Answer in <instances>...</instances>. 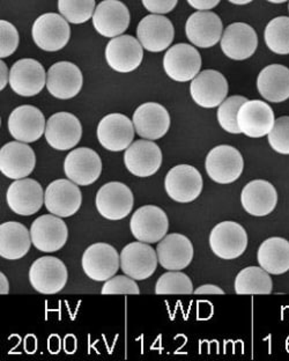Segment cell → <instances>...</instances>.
Returning a JSON list of instances; mask_svg holds the SVG:
<instances>
[{
    "mask_svg": "<svg viewBox=\"0 0 289 361\" xmlns=\"http://www.w3.org/2000/svg\"><path fill=\"white\" fill-rule=\"evenodd\" d=\"M102 294H140V290L133 278L129 276H113L102 287Z\"/></svg>",
    "mask_w": 289,
    "mask_h": 361,
    "instance_id": "obj_42",
    "label": "cell"
},
{
    "mask_svg": "<svg viewBox=\"0 0 289 361\" xmlns=\"http://www.w3.org/2000/svg\"><path fill=\"white\" fill-rule=\"evenodd\" d=\"M274 123L273 110L263 101H247L238 111V128L250 138H262L269 135L273 129Z\"/></svg>",
    "mask_w": 289,
    "mask_h": 361,
    "instance_id": "obj_24",
    "label": "cell"
},
{
    "mask_svg": "<svg viewBox=\"0 0 289 361\" xmlns=\"http://www.w3.org/2000/svg\"><path fill=\"white\" fill-rule=\"evenodd\" d=\"M257 45V34L247 23H231L222 35V51L228 59L234 61L250 59L256 51Z\"/></svg>",
    "mask_w": 289,
    "mask_h": 361,
    "instance_id": "obj_29",
    "label": "cell"
},
{
    "mask_svg": "<svg viewBox=\"0 0 289 361\" xmlns=\"http://www.w3.org/2000/svg\"><path fill=\"white\" fill-rule=\"evenodd\" d=\"M241 203L251 216H269L276 209L278 192L273 184L267 180H251L242 190Z\"/></svg>",
    "mask_w": 289,
    "mask_h": 361,
    "instance_id": "obj_31",
    "label": "cell"
},
{
    "mask_svg": "<svg viewBox=\"0 0 289 361\" xmlns=\"http://www.w3.org/2000/svg\"><path fill=\"white\" fill-rule=\"evenodd\" d=\"M202 174L197 168L190 165H178L168 171L164 188L168 196L177 203H191L202 191Z\"/></svg>",
    "mask_w": 289,
    "mask_h": 361,
    "instance_id": "obj_5",
    "label": "cell"
},
{
    "mask_svg": "<svg viewBox=\"0 0 289 361\" xmlns=\"http://www.w3.org/2000/svg\"><path fill=\"white\" fill-rule=\"evenodd\" d=\"M135 124L123 114H109L97 126V139L104 149L122 152L129 149L135 139Z\"/></svg>",
    "mask_w": 289,
    "mask_h": 361,
    "instance_id": "obj_12",
    "label": "cell"
},
{
    "mask_svg": "<svg viewBox=\"0 0 289 361\" xmlns=\"http://www.w3.org/2000/svg\"><path fill=\"white\" fill-rule=\"evenodd\" d=\"M47 85V75L42 64L35 59L16 61L10 71V86L21 97H35Z\"/></svg>",
    "mask_w": 289,
    "mask_h": 361,
    "instance_id": "obj_22",
    "label": "cell"
},
{
    "mask_svg": "<svg viewBox=\"0 0 289 361\" xmlns=\"http://www.w3.org/2000/svg\"><path fill=\"white\" fill-rule=\"evenodd\" d=\"M222 21L218 14L199 11L187 19L185 25L190 42L199 48H212L222 39Z\"/></svg>",
    "mask_w": 289,
    "mask_h": 361,
    "instance_id": "obj_30",
    "label": "cell"
},
{
    "mask_svg": "<svg viewBox=\"0 0 289 361\" xmlns=\"http://www.w3.org/2000/svg\"><path fill=\"white\" fill-rule=\"evenodd\" d=\"M137 36L147 51L161 52L171 47L175 30L171 20L166 16L151 14L139 23Z\"/></svg>",
    "mask_w": 289,
    "mask_h": 361,
    "instance_id": "obj_27",
    "label": "cell"
},
{
    "mask_svg": "<svg viewBox=\"0 0 289 361\" xmlns=\"http://www.w3.org/2000/svg\"><path fill=\"white\" fill-rule=\"evenodd\" d=\"M247 97L234 95L223 101L218 109L219 124L222 129L233 135H240L241 130L238 128V115L241 106L247 102Z\"/></svg>",
    "mask_w": 289,
    "mask_h": 361,
    "instance_id": "obj_38",
    "label": "cell"
},
{
    "mask_svg": "<svg viewBox=\"0 0 289 361\" xmlns=\"http://www.w3.org/2000/svg\"><path fill=\"white\" fill-rule=\"evenodd\" d=\"M93 25L100 35L117 37L129 28V10L119 0H103L95 8Z\"/></svg>",
    "mask_w": 289,
    "mask_h": 361,
    "instance_id": "obj_25",
    "label": "cell"
},
{
    "mask_svg": "<svg viewBox=\"0 0 289 361\" xmlns=\"http://www.w3.org/2000/svg\"><path fill=\"white\" fill-rule=\"evenodd\" d=\"M162 151L153 140L142 139L132 142L124 154L128 171L138 178H149L158 173L162 166Z\"/></svg>",
    "mask_w": 289,
    "mask_h": 361,
    "instance_id": "obj_14",
    "label": "cell"
},
{
    "mask_svg": "<svg viewBox=\"0 0 289 361\" xmlns=\"http://www.w3.org/2000/svg\"><path fill=\"white\" fill-rule=\"evenodd\" d=\"M193 101L202 108H216L226 100L228 82L220 72L205 70L200 72L190 85Z\"/></svg>",
    "mask_w": 289,
    "mask_h": 361,
    "instance_id": "obj_19",
    "label": "cell"
},
{
    "mask_svg": "<svg viewBox=\"0 0 289 361\" xmlns=\"http://www.w3.org/2000/svg\"><path fill=\"white\" fill-rule=\"evenodd\" d=\"M164 68L173 80L187 82L199 75L202 57L195 47L180 43L168 49L164 55Z\"/></svg>",
    "mask_w": 289,
    "mask_h": 361,
    "instance_id": "obj_9",
    "label": "cell"
},
{
    "mask_svg": "<svg viewBox=\"0 0 289 361\" xmlns=\"http://www.w3.org/2000/svg\"><path fill=\"white\" fill-rule=\"evenodd\" d=\"M30 231L18 221H7L0 225V256L16 261L28 254L32 245Z\"/></svg>",
    "mask_w": 289,
    "mask_h": 361,
    "instance_id": "obj_32",
    "label": "cell"
},
{
    "mask_svg": "<svg viewBox=\"0 0 289 361\" xmlns=\"http://www.w3.org/2000/svg\"><path fill=\"white\" fill-rule=\"evenodd\" d=\"M45 139L52 149L68 151L74 149L82 137L80 121L73 114L57 113L47 121Z\"/></svg>",
    "mask_w": 289,
    "mask_h": 361,
    "instance_id": "obj_16",
    "label": "cell"
},
{
    "mask_svg": "<svg viewBox=\"0 0 289 361\" xmlns=\"http://www.w3.org/2000/svg\"><path fill=\"white\" fill-rule=\"evenodd\" d=\"M142 43L131 35L113 37L106 48V63L119 73L135 71L142 64L144 51Z\"/></svg>",
    "mask_w": 289,
    "mask_h": 361,
    "instance_id": "obj_17",
    "label": "cell"
},
{
    "mask_svg": "<svg viewBox=\"0 0 289 361\" xmlns=\"http://www.w3.org/2000/svg\"><path fill=\"white\" fill-rule=\"evenodd\" d=\"M271 147L280 154H289V116L276 120L273 129L267 135Z\"/></svg>",
    "mask_w": 289,
    "mask_h": 361,
    "instance_id": "obj_40",
    "label": "cell"
},
{
    "mask_svg": "<svg viewBox=\"0 0 289 361\" xmlns=\"http://www.w3.org/2000/svg\"><path fill=\"white\" fill-rule=\"evenodd\" d=\"M209 245L219 258L227 261L236 259L247 250V234L240 224L222 221L212 229Z\"/></svg>",
    "mask_w": 289,
    "mask_h": 361,
    "instance_id": "obj_8",
    "label": "cell"
},
{
    "mask_svg": "<svg viewBox=\"0 0 289 361\" xmlns=\"http://www.w3.org/2000/svg\"><path fill=\"white\" fill-rule=\"evenodd\" d=\"M159 263L164 269L169 271H180L187 268L192 262V242L187 236L173 233L164 236L156 247Z\"/></svg>",
    "mask_w": 289,
    "mask_h": 361,
    "instance_id": "obj_28",
    "label": "cell"
},
{
    "mask_svg": "<svg viewBox=\"0 0 289 361\" xmlns=\"http://www.w3.org/2000/svg\"><path fill=\"white\" fill-rule=\"evenodd\" d=\"M81 265L92 281H106L113 278L121 267V255L113 245L99 242L85 250Z\"/></svg>",
    "mask_w": 289,
    "mask_h": 361,
    "instance_id": "obj_4",
    "label": "cell"
},
{
    "mask_svg": "<svg viewBox=\"0 0 289 361\" xmlns=\"http://www.w3.org/2000/svg\"><path fill=\"white\" fill-rule=\"evenodd\" d=\"M193 284L189 276L180 271H169L162 274L155 285L156 294H192Z\"/></svg>",
    "mask_w": 289,
    "mask_h": 361,
    "instance_id": "obj_39",
    "label": "cell"
},
{
    "mask_svg": "<svg viewBox=\"0 0 289 361\" xmlns=\"http://www.w3.org/2000/svg\"><path fill=\"white\" fill-rule=\"evenodd\" d=\"M6 200L8 207L16 214L32 216L44 204L42 185L32 178L16 180L7 190Z\"/></svg>",
    "mask_w": 289,
    "mask_h": 361,
    "instance_id": "obj_20",
    "label": "cell"
},
{
    "mask_svg": "<svg viewBox=\"0 0 289 361\" xmlns=\"http://www.w3.org/2000/svg\"><path fill=\"white\" fill-rule=\"evenodd\" d=\"M158 254L144 242H132L121 252V269L135 281H144L158 268Z\"/></svg>",
    "mask_w": 289,
    "mask_h": 361,
    "instance_id": "obj_10",
    "label": "cell"
},
{
    "mask_svg": "<svg viewBox=\"0 0 289 361\" xmlns=\"http://www.w3.org/2000/svg\"><path fill=\"white\" fill-rule=\"evenodd\" d=\"M206 173L219 184H230L241 176L245 160L233 146L219 145L206 157Z\"/></svg>",
    "mask_w": 289,
    "mask_h": 361,
    "instance_id": "obj_1",
    "label": "cell"
},
{
    "mask_svg": "<svg viewBox=\"0 0 289 361\" xmlns=\"http://www.w3.org/2000/svg\"><path fill=\"white\" fill-rule=\"evenodd\" d=\"M187 3L195 10L209 11L218 6L220 0H187Z\"/></svg>",
    "mask_w": 289,
    "mask_h": 361,
    "instance_id": "obj_44",
    "label": "cell"
},
{
    "mask_svg": "<svg viewBox=\"0 0 289 361\" xmlns=\"http://www.w3.org/2000/svg\"><path fill=\"white\" fill-rule=\"evenodd\" d=\"M0 70H1V80H0V90H3L6 87L7 84H10V73L7 70V66L4 61L0 63Z\"/></svg>",
    "mask_w": 289,
    "mask_h": 361,
    "instance_id": "obj_46",
    "label": "cell"
},
{
    "mask_svg": "<svg viewBox=\"0 0 289 361\" xmlns=\"http://www.w3.org/2000/svg\"><path fill=\"white\" fill-rule=\"evenodd\" d=\"M229 3L235 4V5H247L251 3L252 0H228Z\"/></svg>",
    "mask_w": 289,
    "mask_h": 361,
    "instance_id": "obj_48",
    "label": "cell"
},
{
    "mask_svg": "<svg viewBox=\"0 0 289 361\" xmlns=\"http://www.w3.org/2000/svg\"><path fill=\"white\" fill-rule=\"evenodd\" d=\"M64 171L68 180L78 185H90L99 180L102 173L100 155L88 147L73 149L65 159Z\"/></svg>",
    "mask_w": 289,
    "mask_h": 361,
    "instance_id": "obj_15",
    "label": "cell"
},
{
    "mask_svg": "<svg viewBox=\"0 0 289 361\" xmlns=\"http://www.w3.org/2000/svg\"><path fill=\"white\" fill-rule=\"evenodd\" d=\"M267 1H270V3L273 4H283L285 3V1H287V0H267Z\"/></svg>",
    "mask_w": 289,
    "mask_h": 361,
    "instance_id": "obj_49",
    "label": "cell"
},
{
    "mask_svg": "<svg viewBox=\"0 0 289 361\" xmlns=\"http://www.w3.org/2000/svg\"><path fill=\"white\" fill-rule=\"evenodd\" d=\"M8 293H10V284H8L6 276L1 272L0 274V294L5 295Z\"/></svg>",
    "mask_w": 289,
    "mask_h": 361,
    "instance_id": "obj_47",
    "label": "cell"
},
{
    "mask_svg": "<svg viewBox=\"0 0 289 361\" xmlns=\"http://www.w3.org/2000/svg\"><path fill=\"white\" fill-rule=\"evenodd\" d=\"M82 194L78 184L71 180H56L49 184L44 192V205L49 212L68 218L80 209Z\"/></svg>",
    "mask_w": 289,
    "mask_h": 361,
    "instance_id": "obj_13",
    "label": "cell"
},
{
    "mask_svg": "<svg viewBox=\"0 0 289 361\" xmlns=\"http://www.w3.org/2000/svg\"><path fill=\"white\" fill-rule=\"evenodd\" d=\"M258 263L271 274H286L289 270V242L283 238H270L258 249Z\"/></svg>",
    "mask_w": 289,
    "mask_h": 361,
    "instance_id": "obj_34",
    "label": "cell"
},
{
    "mask_svg": "<svg viewBox=\"0 0 289 361\" xmlns=\"http://www.w3.org/2000/svg\"><path fill=\"white\" fill-rule=\"evenodd\" d=\"M265 42L276 55H289V18L278 16L265 30Z\"/></svg>",
    "mask_w": 289,
    "mask_h": 361,
    "instance_id": "obj_36",
    "label": "cell"
},
{
    "mask_svg": "<svg viewBox=\"0 0 289 361\" xmlns=\"http://www.w3.org/2000/svg\"><path fill=\"white\" fill-rule=\"evenodd\" d=\"M19 45V32L8 21H0V57L7 59L13 55Z\"/></svg>",
    "mask_w": 289,
    "mask_h": 361,
    "instance_id": "obj_41",
    "label": "cell"
},
{
    "mask_svg": "<svg viewBox=\"0 0 289 361\" xmlns=\"http://www.w3.org/2000/svg\"><path fill=\"white\" fill-rule=\"evenodd\" d=\"M84 84L82 73L77 65L70 61H59L49 68L47 88L52 97L68 100L80 93Z\"/></svg>",
    "mask_w": 289,
    "mask_h": 361,
    "instance_id": "obj_23",
    "label": "cell"
},
{
    "mask_svg": "<svg viewBox=\"0 0 289 361\" xmlns=\"http://www.w3.org/2000/svg\"><path fill=\"white\" fill-rule=\"evenodd\" d=\"M130 228L138 241L156 243L167 235L169 220L161 207L144 205L132 214Z\"/></svg>",
    "mask_w": 289,
    "mask_h": 361,
    "instance_id": "obj_6",
    "label": "cell"
},
{
    "mask_svg": "<svg viewBox=\"0 0 289 361\" xmlns=\"http://www.w3.org/2000/svg\"><path fill=\"white\" fill-rule=\"evenodd\" d=\"M144 8L152 14L169 13L176 7L178 0H142Z\"/></svg>",
    "mask_w": 289,
    "mask_h": 361,
    "instance_id": "obj_43",
    "label": "cell"
},
{
    "mask_svg": "<svg viewBox=\"0 0 289 361\" xmlns=\"http://www.w3.org/2000/svg\"><path fill=\"white\" fill-rule=\"evenodd\" d=\"M68 272L64 262L54 256L37 258L29 270V281L34 290L42 294L61 292L68 283Z\"/></svg>",
    "mask_w": 289,
    "mask_h": 361,
    "instance_id": "obj_2",
    "label": "cell"
},
{
    "mask_svg": "<svg viewBox=\"0 0 289 361\" xmlns=\"http://www.w3.org/2000/svg\"><path fill=\"white\" fill-rule=\"evenodd\" d=\"M34 247L43 252L61 250L68 241V229L61 216L44 214L34 220L30 227Z\"/></svg>",
    "mask_w": 289,
    "mask_h": 361,
    "instance_id": "obj_11",
    "label": "cell"
},
{
    "mask_svg": "<svg viewBox=\"0 0 289 361\" xmlns=\"http://www.w3.org/2000/svg\"><path fill=\"white\" fill-rule=\"evenodd\" d=\"M272 288V278L262 267H249L243 269L235 279V292L241 295L271 294Z\"/></svg>",
    "mask_w": 289,
    "mask_h": 361,
    "instance_id": "obj_35",
    "label": "cell"
},
{
    "mask_svg": "<svg viewBox=\"0 0 289 361\" xmlns=\"http://www.w3.org/2000/svg\"><path fill=\"white\" fill-rule=\"evenodd\" d=\"M95 204L103 218L116 221L129 216L133 209L135 197L126 184L109 182L97 191Z\"/></svg>",
    "mask_w": 289,
    "mask_h": 361,
    "instance_id": "obj_7",
    "label": "cell"
},
{
    "mask_svg": "<svg viewBox=\"0 0 289 361\" xmlns=\"http://www.w3.org/2000/svg\"><path fill=\"white\" fill-rule=\"evenodd\" d=\"M32 39L44 51L55 52L64 48L71 37L68 20L56 13L39 16L32 25Z\"/></svg>",
    "mask_w": 289,
    "mask_h": 361,
    "instance_id": "obj_3",
    "label": "cell"
},
{
    "mask_svg": "<svg viewBox=\"0 0 289 361\" xmlns=\"http://www.w3.org/2000/svg\"><path fill=\"white\" fill-rule=\"evenodd\" d=\"M260 95L273 104L289 99V68L283 65H269L260 71L257 79Z\"/></svg>",
    "mask_w": 289,
    "mask_h": 361,
    "instance_id": "obj_33",
    "label": "cell"
},
{
    "mask_svg": "<svg viewBox=\"0 0 289 361\" xmlns=\"http://www.w3.org/2000/svg\"><path fill=\"white\" fill-rule=\"evenodd\" d=\"M35 166V152L26 142H7L0 149V171L11 180L26 178Z\"/></svg>",
    "mask_w": 289,
    "mask_h": 361,
    "instance_id": "obj_18",
    "label": "cell"
},
{
    "mask_svg": "<svg viewBox=\"0 0 289 361\" xmlns=\"http://www.w3.org/2000/svg\"><path fill=\"white\" fill-rule=\"evenodd\" d=\"M58 11L68 23L80 25L94 16L95 0H58Z\"/></svg>",
    "mask_w": 289,
    "mask_h": 361,
    "instance_id": "obj_37",
    "label": "cell"
},
{
    "mask_svg": "<svg viewBox=\"0 0 289 361\" xmlns=\"http://www.w3.org/2000/svg\"><path fill=\"white\" fill-rule=\"evenodd\" d=\"M195 293L196 294H225L223 290H221L220 287L216 286V285L212 284H206L202 285V286L198 287L196 290H195Z\"/></svg>",
    "mask_w": 289,
    "mask_h": 361,
    "instance_id": "obj_45",
    "label": "cell"
},
{
    "mask_svg": "<svg viewBox=\"0 0 289 361\" xmlns=\"http://www.w3.org/2000/svg\"><path fill=\"white\" fill-rule=\"evenodd\" d=\"M288 8H289V5H288Z\"/></svg>",
    "mask_w": 289,
    "mask_h": 361,
    "instance_id": "obj_50",
    "label": "cell"
},
{
    "mask_svg": "<svg viewBox=\"0 0 289 361\" xmlns=\"http://www.w3.org/2000/svg\"><path fill=\"white\" fill-rule=\"evenodd\" d=\"M132 122L135 124V133L148 140L162 138L171 128V116L167 109L155 102L139 106L133 114Z\"/></svg>",
    "mask_w": 289,
    "mask_h": 361,
    "instance_id": "obj_26",
    "label": "cell"
},
{
    "mask_svg": "<svg viewBox=\"0 0 289 361\" xmlns=\"http://www.w3.org/2000/svg\"><path fill=\"white\" fill-rule=\"evenodd\" d=\"M44 115L34 106H20L8 117V131L18 142H35L45 133Z\"/></svg>",
    "mask_w": 289,
    "mask_h": 361,
    "instance_id": "obj_21",
    "label": "cell"
}]
</instances>
